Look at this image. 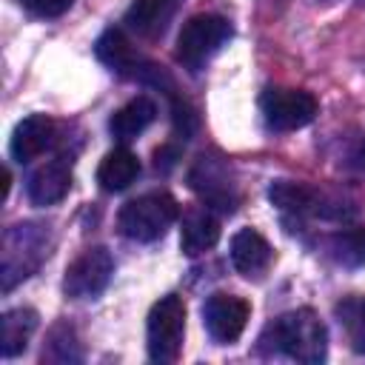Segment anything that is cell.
Wrapping results in <instances>:
<instances>
[{"label": "cell", "instance_id": "11", "mask_svg": "<svg viewBox=\"0 0 365 365\" xmlns=\"http://www.w3.org/2000/svg\"><path fill=\"white\" fill-rule=\"evenodd\" d=\"M71 188V168L63 160H51L40 165L29 180V200L34 205H54Z\"/></svg>", "mask_w": 365, "mask_h": 365}, {"label": "cell", "instance_id": "19", "mask_svg": "<svg viewBox=\"0 0 365 365\" xmlns=\"http://www.w3.org/2000/svg\"><path fill=\"white\" fill-rule=\"evenodd\" d=\"M331 248H334V257L342 262V265H365V225L362 228H348V231H339L334 240H331Z\"/></svg>", "mask_w": 365, "mask_h": 365}, {"label": "cell", "instance_id": "14", "mask_svg": "<svg viewBox=\"0 0 365 365\" xmlns=\"http://www.w3.org/2000/svg\"><path fill=\"white\" fill-rule=\"evenodd\" d=\"M140 174V160L128 148L108 151L97 165V182L103 191H123L128 188Z\"/></svg>", "mask_w": 365, "mask_h": 365}, {"label": "cell", "instance_id": "17", "mask_svg": "<svg viewBox=\"0 0 365 365\" xmlns=\"http://www.w3.org/2000/svg\"><path fill=\"white\" fill-rule=\"evenodd\" d=\"M268 200H271L277 208H282V211H288V214H297V217H302V214H308V211H319L317 194H314L308 185L291 182V180H277V182H271Z\"/></svg>", "mask_w": 365, "mask_h": 365}, {"label": "cell", "instance_id": "5", "mask_svg": "<svg viewBox=\"0 0 365 365\" xmlns=\"http://www.w3.org/2000/svg\"><path fill=\"white\" fill-rule=\"evenodd\" d=\"M114 274V259L108 254V248L103 245H91L86 248L83 254H77L68 268H66V277H63V291L66 297L71 299H88V297H97L108 279Z\"/></svg>", "mask_w": 365, "mask_h": 365}, {"label": "cell", "instance_id": "13", "mask_svg": "<svg viewBox=\"0 0 365 365\" xmlns=\"http://www.w3.org/2000/svg\"><path fill=\"white\" fill-rule=\"evenodd\" d=\"M180 9V0H134L125 11V23L131 31L143 37H157L165 31L168 20Z\"/></svg>", "mask_w": 365, "mask_h": 365}, {"label": "cell", "instance_id": "6", "mask_svg": "<svg viewBox=\"0 0 365 365\" xmlns=\"http://www.w3.org/2000/svg\"><path fill=\"white\" fill-rule=\"evenodd\" d=\"M265 123L277 131H294L317 117V97L302 88H265L259 97Z\"/></svg>", "mask_w": 365, "mask_h": 365}, {"label": "cell", "instance_id": "18", "mask_svg": "<svg viewBox=\"0 0 365 365\" xmlns=\"http://www.w3.org/2000/svg\"><path fill=\"white\" fill-rule=\"evenodd\" d=\"M94 51H97V57H100L106 66H111L114 71H125V68H131V66L137 63L128 37H125L120 29L103 31L100 40H97V46H94Z\"/></svg>", "mask_w": 365, "mask_h": 365}, {"label": "cell", "instance_id": "9", "mask_svg": "<svg viewBox=\"0 0 365 365\" xmlns=\"http://www.w3.org/2000/svg\"><path fill=\"white\" fill-rule=\"evenodd\" d=\"M188 180H191V188H194L205 202H211V205H217V208H225V211L234 208V185L228 182L225 165H220V163H214V160H208V157H200L197 165L191 168Z\"/></svg>", "mask_w": 365, "mask_h": 365}, {"label": "cell", "instance_id": "8", "mask_svg": "<svg viewBox=\"0 0 365 365\" xmlns=\"http://www.w3.org/2000/svg\"><path fill=\"white\" fill-rule=\"evenodd\" d=\"M51 140H54V123L46 114H29L11 131V140H9L11 160H17V163L34 160L51 145Z\"/></svg>", "mask_w": 365, "mask_h": 365}, {"label": "cell", "instance_id": "3", "mask_svg": "<svg viewBox=\"0 0 365 365\" xmlns=\"http://www.w3.org/2000/svg\"><path fill=\"white\" fill-rule=\"evenodd\" d=\"M182 336H185V302L177 294H168L157 299L148 311L145 339H148L151 362H160V365L177 362L182 351Z\"/></svg>", "mask_w": 365, "mask_h": 365}, {"label": "cell", "instance_id": "21", "mask_svg": "<svg viewBox=\"0 0 365 365\" xmlns=\"http://www.w3.org/2000/svg\"><path fill=\"white\" fill-rule=\"evenodd\" d=\"M31 14L37 17H60L63 11L71 9L74 0H20Z\"/></svg>", "mask_w": 365, "mask_h": 365}, {"label": "cell", "instance_id": "16", "mask_svg": "<svg viewBox=\"0 0 365 365\" xmlns=\"http://www.w3.org/2000/svg\"><path fill=\"white\" fill-rule=\"evenodd\" d=\"M37 328V314L31 308H14L3 314V356L11 359L26 351L31 334Z\"/></svg>", "mask_w": 365, "mask_h": 365}, {"label": "cell", "instance_id": "4", "mask_svg": "<svg viewBox=\"0 0 365 365\" xmlns=\"http://www.w3.org/2000/svg\"><path fill=\"white\" fill-rule=\"evenodd\" d=\"M231 40V23L220 14L191 17L177 37V60L188 71H200L225 43Z\"/></svg>", "mask_w": 365, "mask_h": 365}, {"label": "cell", "instance_id": "12", "mask_svg": "<svg viewBox=\"0 0 365 365\" xmlns=\"http://www.w3.org/2000/svg\"><path fill=\"white\" fill-rule=\"evenodd\" d=\"M154 117H157L154 100L145 97V94H137L134 100H128L125 106H120V108L111 114L108 131H111L117 140L128 143V140H134L137 134H143V131L154 123Z\"/></svg>", "mask_w": 365, "mask_h": 365}, {"label": "cell", "instance_id": "2", "mask_svg": "<svg viewBox=\"0 0 365 365\" xmlns=\"http://www.w3.org/2000/svg\"><path fill=\"white\" fill-rule=\"evenodd\" d=\"M177 217H180L177 200L165 191H151L137 200H128L117 214V225L128 240L154 242L174 225Z\"/></svg>", "mask_w": 365, "mask_h": 365}, {"label": "cell", "instance_id": "7", "mask_svg": "<svg viewBox=\"0 0 365 365\" xmlns=\"http://www.w3.org/2000/svg\"><path fill=\"white\" fill-rule=\"evenodd\" d=\"M248 317H251V305L242 297H234V294L217 291L202 305V322H205L208 334L222 345H231L242 336V331L248 325Z\"/></svg>", "mask_w": 365, "mask_h": 365}, {"label": "cell", "instance_id": "1", "mask_svg": "<svg viewBox=\"0 0 365 365\" xmlns=\"http://www.w3.org/2000/svg\"><path fill=\"white\" fill-rule=\"evenodd\" d=\"M271 331H274L277 348L285 356L297 359V362L319 365L328 356V334H325V325H322V319L311 308H297V311L282 314L271 325Z\"/></svg>", "mask_w": 365, "mask_h": 365}, {"label": "cell", "instance_id": "15", "mask_svg": "<svg viewBox=\"0 0 365 365\" xmlns=\"http://www.w3.org/2000/svg\"><path fill=\"white\" fill-rule=\"evenodd\" d=\"M220 240V222L208 214V211H191L182 220L180 228V248L188 257H197L208 248H214Z\"/></svg>", "mask_w": 365, "mask_h": 365}, {"label": "cell", "instance_id": "20", "mask_svg": "<svg viewBox=\"0 0 365 365\" xmlns=\"http://www.w3.org/2000/svg\"><path fill=\"white\" fill-rule=\"evenodd\" d=\"M342 317H345V325H348V336H351L354 351L356 354H365V299L348 302L342 308Z\"/></svg>", "mask_w": 365, "mask_h": 365}, {"label": "cell", "instance_id": "10", "mask_svg": "<svg viewBox=\"0 0 365 365\" xmlns=\"http://www.w3.org/2000/svg\"><path fill=\"white\" fill-rule=\"evenodd\" d=\"M274 259L271 242L254 231V228H242L231 237V262L242 277H259Z\"/></svg>", "mask_w": 365, "mask_h": 365}]
</instances>
